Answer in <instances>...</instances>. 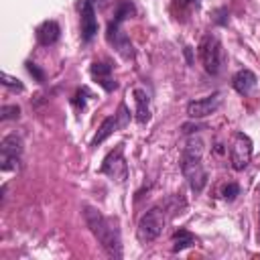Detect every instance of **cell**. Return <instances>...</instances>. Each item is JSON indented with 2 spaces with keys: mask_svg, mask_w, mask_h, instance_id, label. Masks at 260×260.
Returning a JSON list of instances; mask_svg holds the SVG:
<instances>
[{
  "mask_svg": "<svg viewBox=\"0 0 260 260\" xmlns=\"http://www.w3.org/2000/svg\"><path fill=\"white\" fill-rule=\"evenodd\" d=\"M219 106H221V93L215 91L211 95H205V98H199V100L189 102L187 104V116L191 120H199V118H205V116L213 114Z\"/></svg>",
  "mask_w": 260,
  "mask_h": 260,
  "instance_id": "obj_8",
  "label": "cell"
},
{
  "mask_svg": "<svg viewBox=\"0 0 260 260\" xmlns=\"http://www.w3.org/2000/svg\"><path fill=\"white\" fill-rule=\"evenodd\" d=\"M0 81H2V85L10 87V89H14V91H22V89H24V85L20 83V79L10 77L8 73H2V75H0Z\"/></svg>",
  "mask_w": 260,
  "mask_h": 260,
  "instance_id": "obj_21",
  "label": "cell"
},
{
  "mask_svg": "<svg viewBox=\"0 0 260 260\" xmlns=\"http://www.w3.org/2000/svg\"><path fill=\"white\" fill-rule=\"evenodd\" d=\"M199 59L203 63V69L209 73V75H217L221 69H223V63H225V53H223V47H221V41L215 37V35H205L199 43Z\"/></svg>",
  "mask_w": 260,
  "mask_h": 260,
  "instance_id": "obj_2",
  "label": "cell"
},
{
  "mask_svg": "<svg viewBox=\"0 0 260 260\" xmlns=\"http://www.w3.org/2000/svg\"><path fill=\"white\" fill-rule=\"evenodd\" d=\"M87 95H89L87 87H81V89H77L75 95L71 98V104H73L77 110H83V108H85V98H87Z\"/></svg>",
  "mask_w": 260,
  "mask_h": 260,
  "instance_id": "obj_22",
  "label": "cell"
},
{
  "mask_svg": "<svg viewBox=\"0 0 260 260\" xmlns=\"http://www.w3.org/2000/svg\"><path fill=\"white\" fill-rule=\"evenodd\" d=\"M20 116V108L14 104V106H2L0 108V120L6 122V120H16Z\"/></svg>",
  "mask_w": 260,
  "mask_h": 260,
  "instance_id": "obj_19",
  "label": "cell"
},
{
  "mask_svg": "<svg viewBox=\"0 0 260 260\" xmlns=\"http://www.w3.org/2000/svg\"><path fill=\"white\" fill-rule=\"evenodd\" d=\"M252 160V140L244 132H236L230 142V162L234 171H244Z\"/></svg>",
  "mask_w": 260,
  "mask_h": 260,
  "instance_id": "obj_4",
  "label": "cell"
},
{
  "mask_svg": "<svg viewBox=\"0 0 260 260\" xmlns=\"http://www.w3.org/2000/svg\"><path fill=\"white\" fill-rule=\"evenodd\" d=\"M91 75L93 79H98V83L106 89V91H114L118 87V81L112 77V65L106 63V61H95L91 63Z\"/></svg>",
  "mask_w": 260,
  "mask_h": 260,
  "instance_id": "obj_12",
  "label": "cell"
},
{
  "mask_svg": "<svg viewBox=\"0 0 260 260\" xmlns=\"http://www.w3.org/2000/svg\"><path fill=\"white\" fill-rule=\"evenodd\" d=\"M258 191H260V187H258Z\"/></svg>",
  "mask_w": 260,
  "mask_h": 260,
  "instance_id": "obj_26",
  "label": "cell"
},
{
  "mask_svg": "<svg viewBox=\"0 0 260 260\" xmlns=\"http://www.w3.org/2000/svg\"><path fill=\"white\" fill-rule=\"evenodd\" d=\"M134 14V4L130 2V0H120L118 4H116V16H114V22H118V24H122L128 16H132Z\"/></svg>",
  "mask_w": 260,
  "mask_h": 260,
  "instance_id": "obj_18",
  "label": "cell"
},
{
  "mask_svg": "<svg viewBox=\"0 0 260 260\" xmlns=\"http://www.w3.org/2000/svg\"><path fill=\"white\" fill-rule=\"evenodd\" d=\"M165 223H167V215H165V211L160 207H152L146 213H142V217L138 219V225H136V238H138V242L140 244L154 242L162 234Z\"/></svg>",
  "mask_w": 260,
  "mask_h": 260,
  "instance_id": "obj_3",
  "label": "cell"
},
{
  "mask_svg": "<svg viewBox=\"0 0 260 260\" xmlns=\"http://www.w3.org/2000/svg\"><path fill=\"white\" fill-rule=\"evenodd\" d=\"M183 2H185V4H187V2H195V0H183Z\"/></svg>",
  "mask_w": 260,
  "mask_h": 260,
  "instance_id": "obj_24",
  "label": "cell"
},
{
  "mask_svg": "<svg viewBox=\"0 0 260 260\" xmlns=\"http://www.w3.org/2000/svg\"><path fill=\"white\" fill-rule=\"evenodd\" d=\"M201 156H203V140L199 136H191L187 142H185V148H183V162H201Z\"/></svg>",
  "mask_w": 260,
  "mask_h": 260,
  "instance_id": "obj_16",
  "label": "cell"
},
{
  "mask_svg": "<svg viewBox=\"0 0 260 260\" xmlns=\"http://www.w3.org/2000/svg\"><path fill=\"white\" fill-rule=\"evenodd\" d=\"M136 108H134V118L138 124H146L150 120V95L144 87H134L132 89Z\"/></svg>",
  "mask_w": 260,
  "mask_h": 260,
  "instance_id": "obj_13",
  "label": "cell"
},
{
  "mask_svg": "<svg viewBox=\"0 0 260 260\" xmlns=\"http://www.w3.org/2000/svg\"><path fill=\"white\" fill-rule=\"evenodd\" d=\"M256 75L250 69H240L234 77H232V85L240 95H248L254 87H256Z\"/></svg>",
  "mask_w": 260,
  "mask_h": 260,
  "instance_id": "obj_15",
  "label": "cell"
},
{
  "mask_svg": "<svg viewBox=\"0 0 260 260\" xmlns=\"http://www.w3.org/2000/svg\"><path fill=\"white\" fill-rule=\"evenodd\" d=\"M83 219L93 234V238L102 244V248L112 258H122V240L120 230L116 228V221L112 217H106L100 209L91 205H83Z\"/></svg>",
  "mask_w": 260,
  "mask_h": 260,
  "instance_id": "obj_1",
  "label": "cell"
},
{
  "mask_svg": "<svg viewBox=\"0 0 260 260\" xmlns=\"http://www.w3.org/2000/svg\"><path fill=\"white\" fill-rule=\"evenodd\" d=\"M26 69H28V73L39 81V83H43L45 81V73L37 67V63H32V61H26Z\"/></svg>",
  "mask_w": 260,
  "mask_h": 260,
  "instance_id": "obj_23",
  "label": "cell"
},
{
  "mask_svg": "<svg viewBox=\"0 0 260 260\" xmlns=\"http://www.w3.org/2000/svg\"><path fill=\"white\" fill-rule=\"evenodd\" d=\"M106 39H108V43L124 57V59H132L134 57V49H132V43H130V39L122 32V28H120V24L118 22H110L108 24V30H106Z\"/></svg>",
  "mask_w": 260,
  "mask_h": 260,
  "instance_id": "obj_9",
  "label": "cell"
},
{
  "mask_svg": "<svg viewBox=\"0 0 260 260\" xmlns=\"http://www.w3.org/2000/svg\"><path fill=\"white\" fill-rule=\"evenodd\" d=\"M61 37V28L55 20H45L39 28H37V41L43 45V47H51L59 41Z\"/></svg>",
  "mask_w": 260,
  "mask_h": 260,
  "instance_id": "obj_14",
  "label": "cell"
},
{
  "mask_svg": "<svg viewBox=\"0 0 260 260\" xmlns=\"http://www.w3.org/2000/svg\"><path fill=\"white\" fill-rule=\"evenodd\" d=\"M258 217H260V205H258Z\"/></svg>",
  "mask_w": 260,
  "mask_h": 260,
  "instance_id": "obj_25",
  "label": "cell"
},
{
  "mask_svg": "<svg viewBox=\"0 0 260 260\" xmlns=\"http://www.w3.org/2000/svg\"><path fill=\"white\" fill-rule=\"evenodd\" d=\"M98 32V18H95V8L89 0H83L81 4V39L89 43Z\"/></svg>",
  "mask_w": 260,
  "mask_h": 260,
  "instance_id": "obj_11",
  "label": "cell"
},
{
  "mask_svg": "<svg viewBox=\"0 0 260 260\" xmlns=\"http://www.w3.org/2000/svg\"><path fill=\"white\" fill-rule=\"evenodd\" d=\"M22 154V138L16 134H8L0 142V169L16 171Z\"/></svg>",
  "mask_w": 260,
  "mask_h": 260,
  "instance_id": "obj_5",
  "label": "cell"
},
{
  "mask_svg": "<svg viewBox=\"0 0 260 260\" xmlns=\"http://www.w3.org/2000/svg\"><path fill=\"white\" fill-rule=\"evenodd\" d=\"M197 244V238L189 230H177L173 234V252H181L185 248H191Z\"/></svg>",
  "mask_w": 260,
  "mask_h": 260,
  "instance_id": "obj_17",
  "label": "cell"
},
{
  "mask_svg": "<svg viewBox=\"0 0 260 260\" xmlns=\"http://www.w3.org/2000/svg\"><path fill=\"white\" fill-rule=\"evenodd\" d=\"M128 122H130V112H128L126 104H120V108H118V114H114V116H108V118L102 122V126L98 128V132H95V136H93V140H91V146H98V144H102L106 138H110V136H112L116 130L124 128Z\"/></svg>",
  "mask_w": 260,
  "mask_h": 260,
  "instance_id": "obj_7",
  "label": "cell"
},
{
  "mask_svg": "<svg viewBox=\"0 0 260 260\" xmlns=\"http://www.w3.org/2000/svg\"><path fill=\"white\" fill-rule=\"evenodd\" d=\"M181 171L187 177L191 191L193 193H201L203 187H205V183H207V171L203 169V165L201 162H183L181 165Z\"/></svg>",
  "mask_w": 260,
  "mask_h": 260,
  "instance_id": "obj_10",
  "label": "cell"
},
{
  "mask_svg": "<svg viewBox=\"0 0 260 260\" xmlns=\"http://www.w3.org/2000/svg\"><path fill=\"white\" fill-rule=\"evenodd\" d=\"M238 195H240V185H238V183H228V185H223L221 197H223L225 201H234Z\"/></svg>",
  "mask_w": 260,
  "mask_h": 260,
  "instance_id": "obj_20",
  "label": "cell"
},
{
  "mask_svg": "<svg viewBox=\"0 0 260 260\" xmlns=\"http://www.w3.org/2000/svg\"><path fill=\"white\" fill-rule=\"evenodd\" d=\"M100 173L108 175L112 181H118V183H124L126 177H128V165L124 160V144H118L102 162L100 167Z\"/></svg>",
  "mask_w": 260,
  "mask_h": 260,
  "instance_id": "obj_6",
  "label": "cell"
}]
</instances>
